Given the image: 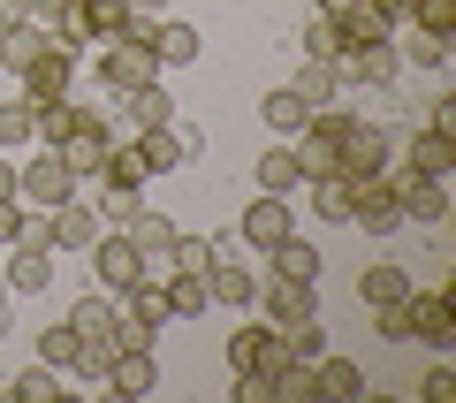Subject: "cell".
Listing matches in <instances>:
<instances>
[{
    "mask_svg": "<svg viewBox=\"0 0 456 403\" xmlns=\"http://www.w3.org/2000/svg\"><path fill=\"white\" fill-rule=\"evenodd\" d=\"M305 191H312V213H320V221H350V198H358V191H350L342 168H335V176H320V183H305Z\"/></svg>",
    "mask_w": 456,
    "mask_h": 403,
    "instance_id": "obj_31",
    "label": "cell"
},
{
    "mask_svg": "<svg viewBox=\"0 0 456 403\" xmlns=\"http://www.w3.org/2000/svg\"><path fill=\"white\" fill-rule=\"evenodd\" d=\"M221 267V251H213L206 236H191V228H175V243H167V275H213Z\"/></svg>",
    "mask_w": 456,
    "mask_h": 403,
    "instance_id": "obj_29",
    "label": "cell"
},
{
    "mask_svg": "<svg viewBox=\"0 0 456 403\" xmlns=\"http://www.w3.org/2000/svg\"><path fill=\"white\" fill-rule=\"evenodd\" d=\"M46 396H53V366L38 358V366H23V373H16V403H46Z\"/></svg>",
    "mask_w": 456,
    "mask_h": 403,
    "instance_id": "obj_43",
    "label": "cell"
},
{
    "mask_svg": "<svg viewBox=\"0 0 456 403\" xmlns=\"http://www.w3.org/2000/svg\"><path fill=\"white\" fill-rule=\"evenodd\" d=\"M342 77H358V84H395V77H403V46H395V38L350 46V53H342Z\"/></svg>",
    "mask_w": 456,
    "mask_h": 403,
    "instance_id": "obj_13",
    "label": "cell"
},
{
    "mask_svg": "<svg viewBox=\"0 0 456 403\" xmlns=\"http://www.w3.org/2000/svg\"><path fill=\"white\" fill-rule=\"evenodd\" d=\"M69 8H77V0H23V16H31V23H61Z\"/></svg>",
    "mask_w": 456,
    "mask_h": 403,
    "instance_id": "obj_47",
    "label": "cell"
},
{
    "mask_svg": "<svg viewBox=\"0 0 456 403\" xmlns=\"http://www.w3.org/2000/svg\"><path fill=\"white\" fill-rule=\"evenodd\" d=\"M342 84H350V77H342V62H312V53H305V69L289 77V92L305 99V107H335Z\"/></svg>",
    "mask_w": 456,
    "mask_h": 403,
    "instance_id": "obj_23",
    "label": "cell"
},
{
    "mask_svg": "<svg viewBox=\"0 0 456 403\" xmlns=\"http://www.w3.org/2000/svg\"><path fill=\"white\" fill-rule=\"evenodd\" d=\"M8 251H16V259H8V290H16V297H38V290L53 282V251H31V243H8Z\"/></svg>",
    "mask_w": 456,
    "mask_h": 403,
    "instance_id": "obj_26",
    "label": "cell"
},
{
    "mask_svg": "<svg viewBox=\"0 0 456 403\" xmlns=\"http://www.w3.org/2000/svg\"><path fill=\"white\" fill-rule=\"evenodd\" d=\"M167 290V320H206L213 312V282L206 275H160Z\"/></svg>",
    "mask_w": 456,
    "mask_h": 403,
    "instance_id": "obj_22",
    "label": "cell"
},
{
    "mask_svg": "<svg viewBox=\"0 0 456 403\" xmlns=\"http://www.w3.org/2000/svg\"><path fill=\"white\" fill-rule=\"evenodd\" d=\"M289 228H297V213H289V198H251V206H244V221H236V236H244L251 243V251H266V243H281V236H289Z\"/></svg>",
    "mask_w": 456,
    "mask_h": 403,
    "instance_id": "obj_8",
    "label": "cell"
},
{
    "mask_svg": "<svg viewBox=\"0 0 456 403\" xmlns=\"http://www.w3.org/2000/svg\"><path fill=\"white\" fill-rule=\"evenodd\" d=\"M419 396H434V403H441V396H456V373H449V366H434V373L419 381Z\"/></svg>",
    "mask_w": 456,
    "mask_h": 403,
    "instance_id": "obj_49",
    "label": "cell"
},
{
    "mask_svg": "<svg viewBox=\"0 0 456 403\" xmlns=\"http://www.w3.org/2000/svg\"><path fill=\"white\" fill-rule=\"evenodd\" d=\"M266 259H274V275H289V282H320V243H305L297 228L281 243H266Z\"/></svg>",
    "mask_w": 456,
    "mask_h": 403,
    "instance_id": "obj_25",
    "label": "cell"
},
{
    "mask_svg": "<svg viewBox=\"0 0 456 403\" xmlns=\"http://www.w3.org/2000/svg\"><path fill=\"white\" fill-rule=\"evenodd\" d=\"M175 122V99L160 92V84H145V92H130V129H167Z\"/></svg>",
    "mask_w": 456,
    "mask_h": 403,
    "instance_id": "obj_35",
    "label": "cell"
},
{
    "mask_svg": "<svg viewBox=\"0 0 456 403\" xmlns=\"http://www.w3.org/2000/svg\"><path fill=\"white\" fill-rule=\"evenodd\" d=\"M152 53H160V69H183V62H198V53H206V38H198V23L160 16V23H152Z\"/></svg>",
    "mask_w": 456,
    "mask_h": 403,
    "instance_id": "obj_18",
    "label": "cell"
},
{
    "mask_svg": "<svg viewBox=\"0 0 456 403\" xmlns=\"http://www.w3.org/2000/svg\"><path fill=\"white\" fill-rule=\"evenodd\" d=\"M99 206L92 198H61V206H53V251H92V236H99Z\"/></svg>",
    "mask_w": 456,
    "mask_h": 403,
    "instance_id": "obj_12",
    "label": "cell"
},
{
    "mask_svg": "<svg viewBox=\"0 0 456 403\" xmlns=\"http://www.w3.org/2000/svg\"><path fill=\"white\" fill-rule=\"evenodd\" d=\"M122 236L145 251V275H167V243H175V221H167V213H137Z\"/></svg>",
    "mask_w": 456,
    "mask_h": 403,
    "instance_id": "obj_20",
    "label": "cell"
},
{
    "mask_svg": "<svg viewBox=\"0 0 456 403\" xmlns=\"http://www.w3.org/2000/svg\"><path fill=\"white\" fill-rule=\"evenodd\" d=\"M403 62H419V69H449V38H434V31H411Z\"/></svg>",
    "mask_w": 456,
    "mask_h": 403,
    "instance_id": "obj_42",
    "label": "cell"
},
{
    "mask_svg": "<svg viewBox=\"0 0 456 403\" xmlns=\"http://www.w3.org/2000/svg\"><path fill=\"white\" fill-rule=\"evenodd\" d=\"M236 403H274V381L266 373H236Z\"/></svg>",
    "mask_w": 456,
    "mask_h": 403,
    "instance_id": "obj_45",
    "label": "cell"
},
{
    "mask_svg": "<svg viewBox=\"0 0 456 403\" xmlns=\"http://www.w3.org/2000/svg\"><path fill=\"white\" fill-rule=\"evenodd\" d=\"M403 290H411V275L395 267V259H373V267L358 275V297H365V305H395Z\"/></svg>",
    "mask_w": 456,
    "mask_h": 403,
    "instance_id": "obj_30",
    "label": "cell"
},
{
    "mask_svg": "<svg viewBox=\"0 0 456 403\" xmlns=\"http://www.w3.org/2000/svg\"><path fill=\"white\" fill-rule=\"evenodd\" d=\"M69 16H77V23H84L92 38H114L122 23H130V0H77Z\"/></svg>",
    "mask_w": 456,
    "mask_h": 403,
    "instance_id": "obj_33",
    "label": "cell"
},
{
    "mask_svg": "<svg viewBox=\"0 0 456 403\" xmlns=\"http://www.w3.org/2000/svg\"><path fill=\"white\" fill-rule=\"evenodd\" d=\"M395 152V137L388 129H373V122H350V137H342V176L350 183H365V176H380V160Z\"/></svg>",
    "mask_w": 456,
    "mask_h": 403,
    "instance_id": "obj_10",
    "label": "cell"
},
{
    "mask_svg": "<svg viewBox=\"0 0 456 403\" xmlns=\"http://www.w3.org/2000/svg\"><path fill=\"white\" fill-rule=\"evenodd\" d=\"M365 8H373L388 31H403V23H411V0H365Z\"/></svg>",
    "mask_w": 456,
    "mask_h": 403,
    "instance_id": "obj_48",
    "label": "cell"
},
{
    "mask_svg": "<svg viewBox=\"0 0 456 403\" xmlns=\"http://www.w3.org/2000/svg\"><path fill=\"white\" fill-rule=\"evenodd\" d=\"M137 168H145V176H175V168H191L198 160V145H191V137H183V129L175 122H167V129H137Z\"/></svg>",
    "mask_w": 456,
    "mask_h": 403,
    "instance_id": "obj_7",
    "label": "cell"
},
{
    "mask_svg": "<svg viewBox=\"0 0 456 403\" xmlns=\"http://www.w3.org/2000/svg\"><path fill=\"white\" fill-rule=\"evenodd\" d=\"M426 129H449V137H456V92H441L434 107H426Z\"/></svg>",
    "mask_w": 456,
    "mask_h": 403,
    "instance_id": "obj_46",
    "label": "cell"
},
{
    "mask_svg": "<svg viewBox=\"0 0 456 403\" xmlns=\"http://www.w3.org/2000/svg\"><path fill=\"white\" fill-rule=\"evenodd\" d=\"M259 191H266V198H297V191H305V168H297L289 137H274V145L259 152Z\"/></svg>",
    "mask_w": 456,
    "mask_h": 403,
    "instance_id": "obj_17",
    "label": "cell"
},
{
    "mask_svg": "<svg viewBox=\"0 0 456 403\" xmlns=\"http://www.w3.org/2000/svg\"><path fill=\"white\" fill-rule=\"evenodd\" d=\"M305 114H312V107H305V99L289 92V84H274V92L259 99V122L274 129V137H297V129H305Z\"/></svg>",
    "mask_w": 456,
    "mask_h": 403,
    "instance_id": "obj_28",
    "label": "cell"
},
{
    "mask_svg": "<svg viewBox=\"0 0 456 403\" xmlns=\"http://www.w3.org/2000/svg\"><path fill=\"white\" fill-rule=\"evenodd\" d=\"M305 53H312V62H342V53H350L342 16H312V23H305Z\"/></svg>",
    "mask_w": 456,
    "mask_h": 403,
    "instance_id": "obj_32",
    "label": "cell"
},
{
    "mask_svg": "<svg viewBox=\"0 0 456 403\" xmlns=\"http://www.w3.org/2000/svg\"><path fill=\"white\" fill-rule=\"evenodd\" d=\"M16 84H23V99H31V107H38V99H61L69 84H77V53L46 46V53L31 62V69H16Z\"/></svg>",
    "mask_w": 456,
    "mask_h": 403,
    "instance_id": "obj_9",
    "label": "cell"
},
{
    "mask_svg": "<svg viewBox=\"0 0 456 403\" xmlns=\"http://www.w3.org/2000/svg\"><path fill=\"white\" fill-rule=\"evenodd\" d=\"M373 335H380V342H411V327H403V297H395V305H373Z\"/></svg>",
    "mask_w": 456,
    "mask_h": 403,
    "instance_id": "obj_44",
    "label": "cell"
},
{
    "mask_svg": "<svg viewBox=\"0 0 456 403\" xmlns=\"http://www.w3.org/2000/svg\"><path fill=\"white\" fill-rule=\"evenodd\" d=\"M46 46H53V31H46V23H31V16H23L16 31H0V69H31L38 53H46Z\"/></svg>",
    "mask_w": 456,
    "mask_h": 403,
    "instance_id": "obj_27",
    "label": "cell"
},
{
    "mask_svg": "<svg viewBox=\"0 0 456 403\" xmlns=\"http://www.w3.org/2000/svg\"><path fill=\"white\" fill-rule=\"evenodd\" d=\"M31 137H38V107H31V99H8V107H0V152L31 145Z\"/></svg>",
    "mask_w": 456,
    "mask_h": 403,
    "instance_id": "obj_37",
    "label": "cell"
},
{
    "mask_svg": "<svg viewBox=\"0 0 456 403\" xmlns=\"http://www.w3.org/2000/svg\"><path fill=\"white\" fill-rule=\"evenodd\" d=\"M403 327H411V342L449 350V342H456V305H449V290H419V282H411V290H403Z\"/></svg>",
    "mask_w": 456,
    "mask_h": 403,
    "instance_id": "obj_5",
    "label": "cell"
},
{
    "mask_svg": "<svg viewBox=\"0 0 456 403\" xmlns=\"http://www.w3.org/2000/svg\"><path fill=\"white\" fill-rule=\"evenodd\" d=\"M137 213H145V198H137V183H107V198H99V221H114V228H130Z\"/></svg>",
    "mask_w": 456,
    "mask_h": 403,
    "instance_id": "obj_40",
    "label": "cell"
},
{
    "mask_svg": "<svg viewBox=\"0 0 456 403\" xmlns=\"http://www.w3.org/2000/svg\"><path fill=\"white\" fill-rule=\"evenodd\" d=\"M152 335H160V327H152L145 312L122 305V312H114V335H107V342H114V350H152Z\"/></svg>",
    "mask_w": 456,
    "mask_h": 403,
    "instance_id": "obj_39",
    "label": "cell"
},
{
    "mask_svg": "<svg viewBox=\"0 0 456 403\" xmlns=\"http://www.w3.org/2000/svg\"><path fill=\"white\" fill-rule=\"evenodd\" d=\"M251 305H259V320H274V327H297V320H312V312H320V297H312V282H289V275H259Z\"/></svg>",
    "mask_w": 456,
    "mask_h": 403,
    "instance_id": "obj_6",
    "label": "cell"
},
{
    "mask_svg": "<svg viewBox=\"0 0 456 403\" xmlns=\"http://www.w3.org/2000/svg\"><path fill=\"white\" fill-rule=\"evenodd\" d=\"M84 122H92V107H84L77 92H61V99H38V137H46V145H69V137H77Z\"/></svg>",
    "mask_w": 456,
    "mask_h": 403,
    "instance_id": "obj_19",
    "label": "cell"
},
{
    "mask_svg": "<svg viewBox=\"0 0 456 403\" xmlns=\"http://www.w3.org/2000/svg\"><path fill=\"white\" fill-rule=\"evenodd\" d=\"M213 305H228V312H244L251 305V290H259V275H251V267H213Z\"/></svg>",
    "mask_w": 456,
    "mask_h": 403,
    "instance_id": "obj_34",
    "label": "cell"
},
{
    "mask_svg": "<svg viewBox=\"0 0 456 403\" xmlns=\"http://www.w3.org/2000/svg\"><path fill=\"white\" fill-rule=\"evenodd\" d=\"M395 206H403V221H449V176H411Z\"/></svg>",
    "mask_w": 456,
    "mask_h": 403,
    "instance_id": "obj_16",
    "label": "cell"
},
{
    "mask_svg": "<svg viewBox=\"0 0 456 403\" xmlns=\"http://www.w3.org/2000/svg\"><path fill=\"white\" fill-rule=\"evenodd\" d=\"M99 84H107L114 99L145 92V84H160V53H152L145 38H99Z\"/></svg>",
    "mask_w": 456,
    "mask_h": 403,
    "instance_id": "obj_1",
    "label": "cell"
},
{
    "mask_svg": "<svg viewBox=\"0 0 456 403\" xmlns=\"http://www.w3.org/2000/svg\"><path fill=\"white\" fill-rule=\"evenodd\" d=\"M350 8H358V0H320V16H350Z\"/></svg>",
    "mask_w": 456,
    "mask_h": 403,
    "instance_id": "obj_53",
    "label": "cell"
},
{
    "mask_svg": "<svg viewBox=\"0 0 456 403\" xmlns=\"http://www.w3.org/2000/svg\"><path fill=\"white\" fill-rule=\"evenodd\" d=\"M84 259H92V282H99V290H114V297H130L137 282H145V251H137L122 228H99Z\"/></svg>",
    "mask_w": 456,
    "mask_h": 403,
    "instance_id": "obj_2",
    "label": "cell"
},
{
    "mask_svg": "<svg viewBox=\"0 0 456 403\" xmlns=\"http://www.w3.org/2000/svg\"><path fill=\"white\" fill-rule=\"evenodd\" d=\"M77 350H84V335H77V327H46V335H38V358H46V366L53 373H69V366H77Z\"/></svg>",
    "mask_w": 456,
    "mask_h": 403,
    "instance_id": "obj_38",
    "label": "cell"
},
{
    "mask_svg": "<svg viewBox=\"0 0 456 403\" xmlns=\"http://www.w3.org/2000/svg\"><path fill=\"white\" fill-rule=\"evenodd\" d=\"M23 23V0H0V31H16Z\"/></svg>",
    "mask_w": 456,
    "mask_h": 403,
    "instance_id": "obj_50",
    "label": "cell"
},
{
    "mask_svg": "<svg viewBox=\"0 0 456 403\" xmlns=\"http://www.w3.org/2000/svg\"><path fill=\"white\" fill-rule=\"evenodd\" d=\"M53 152H61V160L77 168V183H99V168H107V152H114V129L92 114V122H84L77 137H69V145H53Z\"/></svg>",
    "mask_w": 456,
    "mask_h": 403,
    "instance_id": "obj_11",
    "label": "cell"
},
{
    "mask_svg": "<svg viewBox=\"0 0 456 403\" xmlns=\"http://www.w3.org/2000/svg\"><path fill=\"white\" fill-rule=\"evenodd\" d=\"M16 198L23 206H61V198H77V168L46 145L38 160H16Z\"/></svg>",
    "mask_w": 456,
    "mask_h": 403,
    "instance_id": "obj_4",
    "label": "cell"
},
{
    "mask_svg": "<svg viewBox=\"0 0 456 403\" xmlns=\"http://www.w3.org/2000/svg\"><path fill=\"white\" fill-rule=\"evenodd\" d=\"M312 388H320V403H358L365 396V366L358 358H312Z\"/></svg>",
    "mask_w": 456,
    "mask_h": 403,
    "instance_id": "obj_14",
    "label": "cell"
},
{
    "mask_svg": "<svg viewBox=\"0 0 456 403\" xmlns=\"http://www.w3.org/2000/svg\"><path fill=\"white\" fill-rule=\"evenodd\" d=\"M266 381H274V403H320V388H312V366H305V358H289V366H274Z\"/></svg>",
    "mask_w": 456,
    "mask_h": 403,
    "instance_id": "obj_36",
    "label": "cell"
},
{
    "mask_svg": "<svg viewBox=\"0 0 456 403\" xmlns=\"http://www.w3.org/2000/svg\"><path fill=\"white\" fill-rule=\"evenodd\" d=\"M411 31H434V38H456V0H411Z\"/></svg>",
    "mask_w": 456,
    "mask_h": 403,
    "instance_id": "obj_41",
    "label": "cell"
},
{
    "mask_svg": "<svg viewBox=\"0 0 456 403\" xmlns=\"http://www.w3.org/2000/svg\"><path fill=\"white\" fill-rule=\"evenodd\" d=\"M114 312H122V305H114V290H84L77 305H69V327H77L84 342H107L114 335Z\"/></svg>",
    "mask_w": 456,
    "mask_h": 403,
    "instance_id": "obj_24",
    "label": "cell"
},
{
    "mask_svg": "<svg viewBox=\"0 0 456 403\" xmlns=\"http://www.w3.org/2000/svg\"><path fill=\"white\" fill-rule=\"evenodd\" d=\"M152 381H160L152 350H114L107 358V388H114V396H152Z\"/></svg>",
    "mask_w": 456,
    "mask_h": 403,
    "instance_id": "obj_21",
    "label": "cell"
},
{
    "mask_svg": "<svg viewBox=\"0 0 456 403\" xmlns=\"http://www.w3.org/2000/svg\"><path fill=\"white\" fill-rule=\"evenodd\" d=\"M0 198H16V160L0 152Z\"/></svg>",
    "mask_w": 456,
    "mask_h": 403,
    "instance_id": "obj_51",
    "label": "cell"
},
{
    "mask_svg": "<svg viewBox=\"0 0 456 403\" xmlns=\"http://www.w3.org/2000/svg\"><path fill=\"white\" fill-rule=\"evenodd\" d=\"M221 350H228V373H274V366H289V342H281L274 320H244Z\"/></svg>",
    "mask_w": 456,
    "mask_h": 403,
    "instance_id": "obj_3",
    "label": "cell"
},
{
    "mask_svg": "<svg viewBox=\"0 0 456 403\" xmlns=\"http://www.w3.org/2000/svg\"><path fill=\"white\" fill-rule=\"evenodd\" d=\"M403 160L411 168H419V176H449V168H456V137H449V129H411V137H403Z\"/></svg>",
    "mask_w": 456,
    "mask_h": 403,
    "instance_id": "obj_15",
    "label": "cell"
},
{
    "mask_svg": "<svg viewBox=\"0 0 456 403\" xmlns=\"http://www.w3.org/2000/svg\"><path fill=\"white\" fill-rule=\"evenodd\" d=\"M130 16H167V0H130Z\"/></svg>",
    "mask_w": 456,
    "mask_h": 403,
    "instance_id": "obj_52",
    "label": "cell"
}]
</instances>
